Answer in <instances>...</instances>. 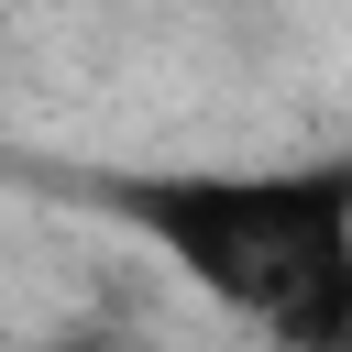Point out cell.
Here are the masks:
<instances>
[{
  "label": "cell",
  "mask_w": 352,
  "mask_h": 352,
  "mask_svg": "<svg viewBox=\"0 0 352 352\" xmlns=\"http://www.w3.org/2000/svg\"><path fill=\"white\" fill-rule=\"evenodd\" d=\"M44 352H110V341H44Z\"/></svg>",
  "instance_id": "cell-2"
},
{
  "label": "cell",
  "mask_w": 352,
  "mask_h": 352,
  "mask_svg": "<svg viewBox=\"0 0 352 352\" xmlns=\"http://www.w3.org/2000/svg\"><path fill=\"white\" fill-rule=\"evenodd\" d=\"M110 209L132 231H154L187 286L264 319L286 352H341V330H352L341 209L352 198H341L330 165H297V176H132V187H110Z\"/></svg>",
  "instance_id": "cell-1"
}]
</instances>
